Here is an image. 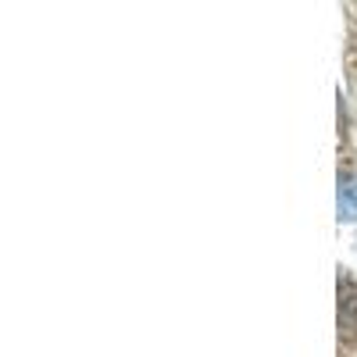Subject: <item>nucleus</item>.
Instances as JSON below:
<instances>
[{
	"label": "nucleus",
	"instance_id": "obj_1",
	"mask_svg": "<svg viewBox=\"0 0 357 357\" xmlns=\"http://www.w3.org/2000/svg\"><path fill=\"white\" fill-rule=\"evenodd\" d=\"M340 222H357V175H340Z\"/></svg>",
	"mask_w": 357,
	"mask_h": 357
}]
</instances>
